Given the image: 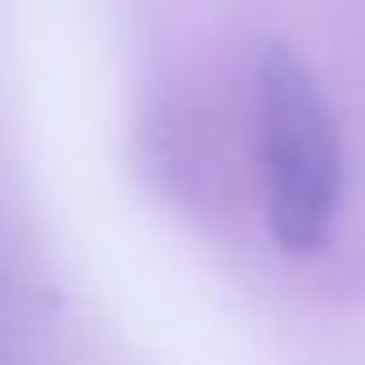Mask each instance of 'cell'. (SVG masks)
Here are the masks:
<instances>
[{
  "label": "cell",
  "mask_w": 365,
  "mask_h": 365,
  "mask_svg": "<svg viewBox=\"0 0 365 365\" xmlns=\"http://www.w3.org/2000/svg\"><path fill=\"white\" fill-rule=\"evenodd\" d=\"M255 155L270 235L285 250L330 240L345 190V145L320 76L280 41L255 56Z\"/></svg>",
  "instance_id": "1"
}]
</instances>
